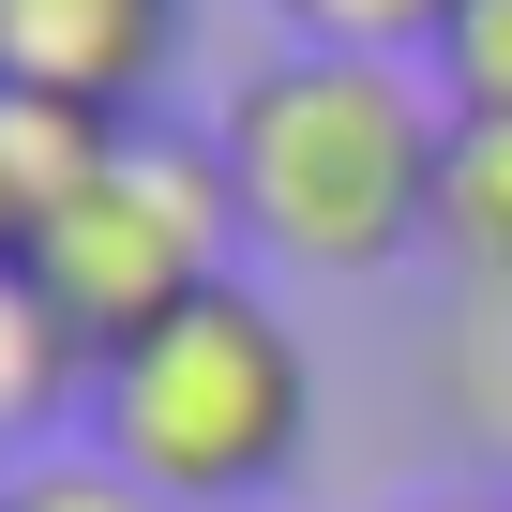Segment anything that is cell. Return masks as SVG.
<instances>
[{"label":"cell","instance_id":"30bf717a","mask_svg":"<svg viewBox=\"0 0 512 512\" xmlns=\"http://www.w3.org/2000/svg\"><path fill=\"white\" fill-rule=\"evenodd\" d=\"M0 512H166V497L121 482L106 452H61V467H16V497H0Z\"/></svg>","mask_w":512,"mask_h":512},{"label":"cell","instance_id":"9c48e42d","mask_svg":"<svg viewBox=\"0 0 512 512\" xmlns=\"http://www.w3.org/2000/svg\"><path fill=\"white\" fill-rule=\"evenodd\" d=\"M422 76H437V106H452V121H512V0H467V16L437 31V61H422Z\"/></svg>","mask_w":512,"mask_h":512},{"label":"cell","instance_id":"52a82bcc","mask_svg":"<svg viewBox=\"0 0 512 512\" xmlns=\"http://www.w3.org/2000/svg\"><path fill=\"white\" fill-rule=\"evenodd\" d=\"M437 256L512 302V121H452V181H437Z\"/></svg>","mask_w":512,"mask_h":512},{"label":"cell","instance_id":"277c9868","mask_svg":"<svg viewBox=\"0 0 512 512\" xmlns=\"http://www.w3.org/2000/svg\"><path fill=\"white\" fill-rule=\"evenodd\" d=\"M181 46V0H0V76L151 121V76Z\"/></svg>","mask_w":512,"mask_h":512},{"label":"cell","instance_id":"6da1fadb","mask_svg":"<svg viewBox=\"0 0 512 512\" xmlns=\"http://www.w3.org/2000/svg\"><path fill=\"white\" fill-rule=\"evenodd\" d=\"M211 166L241 196V256L317 287H377L437 256V181H452V106L422 61L362 46H272L211 106Z\"/></svg>","mask_w":512,"mask_h":512},{"label":"cell","instance_id":"8992f818","mask_svg":"<svg viewBox=\"0 0 512 512\" xmlns=\"http://www.w3.org/2000/svg\"><path fill=\"white\" fill-rule=\"evenodd\" d=\"M121 151V106H76V91H16L0 76V256H31L46 211Z\"/></svg>","mask_w":512,"mask_h":512},{"label":"cell","instance_id":"5b68a950","mask_svg":"<svg viewBox=\"0 0 512 512\" xmlns=\"http://www.w3.org/2000/svg\"><path fill=\"white\" fill-rule=\"evenodd\" d=\"M91 377H106V347L46 302V272H31V256H0V467H16L61 407L91 422Z\"/></svg>","mask_w":512,"mask_h":512},{"label":"cell","instance_id":"8fae6325","mask_svg":"<svg viewBox=\"0 0 512 512\" xmlns=\"http://www.w3.org/2000/svg\"><path fill=\"white\" fill-rule=\"evenodd\" d=\"M407 512H512V482H497V497H407Z\"/></svg>","mask_w":512,"mask_h":512},{"label":"cell","instance_id":"7c38bea8","mask_svg":"<svg viewBox=\"0 0 512 512\" xmlns=\"http://www.w3.org/2000/svg\"><path fill=\"white\" fill-rule=\"evenodd\" d=\"M0 497H16V467H0Z\"/></svg>","mask_w":512,"mask_h":512},{"label":"cell","instance_id":"7a4b0ae2","mask_svg":"<svg viewBox=\"0 0 512 512\" xmlns=\"http://www.w3.org/2000/svg\"><path fill=\"white\" fill-rule=\"evenodd\" d=\"M91 452L121 482H151L166 512H256L302 452H317V362H302V317L226 272L196 287L181 317H151L136 347H106L91 377Z\"/></svg>","mask_w":512,"mask_h":512},{"label":"cell","instance_id":"ba28073f","mask_svg":"<svg viewBox=\"0 0 512 512\" xmlns=\"http://www.w3.org/2000/svg\"><path fill=\"white\" fill-rule=\"evenodd\" d=\"M287 46H362V61H437V31L467 0H272Z\"/></svg>","mask_w":512,"mask_h":512},{"label":"cell","instance_id":"3957f363","mask_svg":"<svg viewBox=\"0 0 512 512\" xmlns=\"http://www.w3.org/2000/svg\"><path fill=\"white\" fill-rule=\"evenodd\" d=\"M31 272H46V302H61L91 347H136L151 317H181L196 287H226V272H241V196H226L211 136L121 121V151L46 211Z\"/></svg>","mask_w":512,"mask_h":512}]
</instances>
